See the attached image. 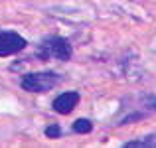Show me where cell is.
<instances>
[{"mask_svg": "<svg viewBox=\"0 0 156 148\" xmlns=\"http://www.w3.org/2000/svg\"><path fill=\"white\" fill-rule=\"evenodd\" d=\"M73 55V48L61 36H48L38 44L36 49V57L42 61L48 59H57V61H69Z\"/></svg>", "mask_w": 156, "mask_h": 148, "instance_id": "obj_1", "label": "cell"}, {"mask_svg": "<svg viewBox=\"0 0 156 148\" xmlns=\"http://www.w3.org/2000/svg\"><path fill=\"white\" fill-rule=\"evenodd\" d=\"M28 42L14 30H4L0 28V57L16 55L18 51L26 49Z\"/></svg>", "mask_w": 156, "mask_h": 148, "instance_id": "obj_3", "label": "cell"}, {"mask_svg": "<svg viewBox=\"0 0 156 148\" xmlns=\"http://www.w3.org/2000/svg\"><path fill=\"white\" fill-rule=\"evenodd\" d=\"M44 134H46L48 138H59V136H61V126L57 125V122H51V125L46 126Z\"/></svg>", "mask_w": 156, "mask_h": 148, "instance_id": "obj_7", "label": "cell"}, {"mask_svg": "<svg viewBox=\"0 0 156 148\" xmlns=\"http://www.w3.org/2000/svg\"><path fill=\"white\" fill-rule=\"evenodd\" d=\"M79 103V93L77 91H63L61 95H57L53 99L51 107L57 115H69Z\"/></svg>", "mask_w": 156, "mask_h": 148, "instance_id": "obj_4", "label": "cell"}, {"mask_svg": "<svg viewBox=\"0 0 156 148\" xmlns=\"http://www.w3.org/2000/svg\"><path fill=\"white\" fill-rule=\"evenodd\" d=\"M73 130L79 134H87L93 130V122L89 121V118H77L75 122H73Z\"/></svg>", "mask_w": 156, "mask_h": 148, "instance_id": "obj_5", "label": "cell"}, {"mask_svg": "<svg viewBox=\"0 0 156 148\" xmlns=\"http://www.w3.org/2000/svg\"><path fill=\"white\" fill-rule=\"evenodd\" d=\"M61 81H63V75L55 71H36V73H26L20 81V87L28 93H46L57 87Z\"/></svg>", "mask_w": 156, "mask_h": 148, "instance_id": "obj_2", "label": "cell"}, {"mask_svg": "<svg viewBox=\"0 0 156 148\" xmlns=\"http://www.w3.org/2000/svg\"><path fill=\"white\" fill-rule=\"evenodd\" d=\"M125 148H133V146H156V138L148 136V138H142V140H130L126 144H122Z\"/></svg>", "mask_w": 156, "mask_h": 148, "instance_id": "obj_6", "label": "cell"}]
</instances>
